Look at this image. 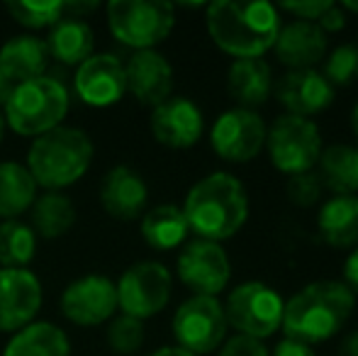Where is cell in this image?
Masks as SVG:
<instances>
[{"label":"cell","mask_w":358,"mask_h":356,"mask_svg":"<svg viewBox=\"0 0 358 356\" xmlns=\"http://www.w3.org/2000/svg\"><path fill=\"white\" fill-rule=\"evenodd\" d=\"M322 76L327 78L331 88H346L358 81V47L354 44H341L331 54L324 57Z\"/></svg>","instance_id":"cell-32"},{"label":"cell","mask_w":358,"mask_h":356,"mask_svg":"<svg viewBox=\"0 0 358 356\" xmlns=\"http://www.w3.org/2000/svg\"><path fill=\"white\" fill-rule=\"evenodd\" d=\"M178 278L190 290H195V295L217 298V293H222L231 278L229 257L224 254L222 244L195 239V242L185 244V249L180 252Z\"/></svg>","instance_id":"cell-12"},{"label":"cell","mask_w":358,"mask_h":356,"mask_svg":"<svg viewBox=\"0 0 358 356\" xmlns=\"http://www.w3.org/2000/svg\"><path fill=\"white\" fill-rule=\"evenodd\" d=\"M315 24H317V27H320L324 34H329V32H341V29L346 27V10L341 8V5L331 3V8L327 10V13L322 15V17L317 20Z\"/></svg>","instance_id":"cell-37"},{"label":"cell","mask_w":358,"mask_h":356,"mask_svg":"<svg viewBox=\"0 0 358 356\" xmlns=\"http://www.w3.org/2000/svg\"><path fill=\"white\" fill-rule=\"evenodd\" d=\"M3 356H71V344L57 325L32 322L10 339Z\"/></svg>","instance_id":"cell-26"},{"label":"cell","mask_w":358,"mask_h":356,"mask_svg":"<svg viewBox=\"0 0 358 356\" xmlns=\"http://www.w3.org/2000/svg\"><path fill=\"white\" fill-rule=\"evenodd\" d=\"M42 308V285L27 269H0V332H20Z\"/></svg>","instance_id":"cell-14"},{"label":"cell","mask_w":358,"mask_h":356,"mask_svg":"<svg viewBox=\"0 0 358 356\" xmlns=\"http://www.w3.org/2000/svg\"><path fill=\"white\" fill-rule=\"evenodd\" d=\"M37 200V183L27 166L17 162L0 164V218L15 220Z\"/></svg>","instance_id":"cell-28"},{"label":"cell","mask_w":358,"mask_h":356,"mask_svg":"<svg viewBox=\"0 0 358 356\" xmlns=\"http://www.w3.org/2000/svg\"><path fill=\"white\" fill-rule=\"evenodd\" d=\"M317 176L322 185L336 195L358 193V147L331 144L322 149L317 162Z\"/></svg>","instance_id":"cell-25"},{"label":"cell","mask_w":358,"mask_h":356,"mask_svg":"<svg viewBox=\"0 0 358 356\" xmlns=\"http://www.w3.org/2000/svg\"><path fill=\"white\" fill-rule=\"evenodd\" d=\"M351 129H354V137H356V147H358V103L351 110Z\"/></svg>","instance_id":"cell-42"},{"label":"cell","mask_w":358,"mask_h":356,"mask_svg":"<svg viewBox=\"0 0 358 356\" xmlns=\"http://www.w3.org/2000/svg\"><path fill=\"white\" fill-rule=\"evenodd\" d=\"M115 288H117V308H122V313L134 320H146L169 305L173 278L164 264L142 262L124 271Z\"/></svg>","instance_id":"cell-10"},{"label":"cell","mask_w":358,"mask_h":356,"mask_svg":"<svg viewBox=\"0 0 358 356\" xmlns=\"http://www.w3.org/2000/svg\"><path fill=\"white\" fill-rule=\"evenodd\" d=\"M336 356H358V329L344 334V339L336 347Z\"/></svg>","instance_id":"cell-40"},{"label":"cell","mask_w":358,"mask_h":356,"mask_svg":"<svg viewBox=\"0 0 358 356\" xmlns=\"http://www.w3.org/2000/svg\"><path fill=\"white\" fill-rule=\"evenodd\" d=\"M180 210L198 239L220 244L244 227L249 220V198L239 178L217 171L188 190Z\"/></svg>","instance_id":"cell-2"},{"label":"cell","mask_w":358,"mask_h":356,"mask_svg":"<svg viewBox=\"0 0 358 356\" xmlns=\"http://www.w3.org/2000/svg\"><path fill=\"white\" fill-rule=\"evenodd\" d=\"M227 90L239 108H259L268 100L273 90L271 66L264 59H234V64L227 71Z\"/></svg>","instance_id":"cell-22"},{"label":"cell","mask_w":358,"mask_h":356,"mask_svg":"<svg viewBox=\"0 0 358 356\" xmlns=\"http://www.w3.org/2000/svg\"><path fill=\"white\" fill-rule=\"evenodd\" d=\"M73 86L85 105L110 108L127 93L124 64L115 54H93L78 66Z\"/></svg>","instance_id":"cell-16"},{"label":"cell","mask_w":358,"mask_h":356,"mask_svg":"<svg viewBox=\"0 0 358 356\" xmlns=\"http://www.w3.org/2000/svg\"><path fill=\"white\" fill-rule=\"evenodd\" d=\"M275 98L287 110V115L307 118L320 115L334 103V88L327 83L317 69H302V71H287L275 83Z\"/></svg>","instance_id":"cell-17"},{"label":"cell","mask_w":358,"mask_h":356,"mask_svg":"<svg viewBox=\"0 0 358 356\" xmlns=\"http://www.w3.org/2000/svg\"><path fill=\"white\" fill-rule=\"evenodd\" d=\"M124 81L127 90L142 105H161L171 98L173 90V69L171 64L154 49L134 52V57L124 66Z\"/></svg>","instance_id":"cell-18"},{"label":"cell","mask_w":358,"mask_h":356,"mask_svg":"<svg viewBox=\"0 0 358 356\" xmlns=\"http://www.w3.org/2000/svg\"><path fill=\"white\" fill-rule=\"evenodd\" d=\"M266 122L256 110L231 108L215 120L210 129V144L224 162L246 164L254 162L266 147Z\"/></svg>","instance_id":"cell-11"},{"label":"cell","mask_w":358,"mask_h":356,"mask_svg":"<svg viewBox=\"0 0 358 356\" xmlns=\"http://www.w3.org/2000/svg\"><path fill=\"white\" fill-rule=\"evenodd\" d=\"M5 88H8V83H5V78L0 76V98H3V95H5Z\"/></svg>","instance_id":"cell-44"},{"label":"cell","mask_w":358,"mask_h":356,"mask_svg":"<svg viewBox=\"0 0 358 356\" xmlns=\"http://www.w3.org/2000/svg\"><path fill=\"white\" fill-rule=\"evenodd\" d=\"M76 222L73 203L62 193H47L32 205V229L44 239L64 237Z\"/></svg>","instance_id":"cell-29"},{"label":"cell","mask_w":358,"mask_h":356,"mask_svg":"<svg viewBox=\"0 0 358 356\" xmlns=\"http://www.w3.org/2000/svg\"><path fill=\"white\" fill-rule=\"evenodd\" d=\"M327 34L315 22H295L280 27L278 37L273 42V54L283 66L290 71L315 69L327 57Z\"/></svg>","instance_id":"cell-19"},{"label":"cell","mask_w":358,"mask_h":356,"mask_svg":"<svg viewBox=\"0 0 358 356\" xmlns=\"http://www.w3.org/2000/svg\"><path fill=\"white\" fill-rule=\"evenodd\" d=\"M205 120L190 98L171 95L151 113V134L159 144L171 149H190L200 142Z\"/></svg>","instance_id":"cell-15"},{"label":"cell","mask_w":358,"mask_h":356,"mask_svg":"<svg viewBox=\"0 0 358 356\" xmlns=\"http://www.w3.org/2000/svg\"><path fill=\"white\" fill-rule=\"evenodd\" d=\"M115 310H117V288L113 280L98 273L73 280L62 295V313L80 327H95L113 318Z\"/></svg>","instance_id":"cell-13"},{"label":"cell","mask_w":358,"mask_h":356,"mask_svg":"<svg viewBox=\"0 0 358 356\" xmlns=\"http://www.w3.org/2000/svg\"><path fill=\"white\" fill-rule=\"evenodd\" d=\"M322 239L336 249L358 247V195H334L317 213Z\"/></svg>","instance_id":"cell-23"},{"label":"cell","mask_w":358,"mask_h":356,"mask_svg":"<svg viewBox=\"0 0 358 356\" xmlns=\"http://www.w3.org/2000/svg\"><path fill=\"white\" fill-rule=\"evenodd\" d=\"M66 5L62 0H49V3H32V0H13L8 3V13L15 17V22L24 24L29 29L54 27L62 20Z\"/></svg>","instance_id":"cell-31"},{"label":"cell","mask_w":358,"mask_h":356,"mask_svg":"<svg viewBox=\"0 0 358 356\" xmlns=\"http://www.w3.org/2000/svg\"><path fill=\"white\" fill-rule=\"evenodd\" d=\"M208 32L234 59H261L280 32V15L271 3L217 0L208 5Z\"/></svg>","instance_id":"cell-1"},{"label":"cell","mask_w":358,"mask_h":356,"mask_svg":"<svg viewBox=\"0 0 358 356\" xmlns=\"http://www.w3.org/2000/svg\"><path fill=\"white\" fill-rule=\"evenodd\" d=\"M110 349L117 354H134L144 344V325L129 315H120L108 329Z\"/></svg>","instance_id":"cell-33"},{"label":"cell","mask_w":358,"mask_h":356,"mask_svg":"<svg viewBox=\"0 0 358 356\" xmlns=\"http://www.w3.org/2000/svg\"><path fill=\"white\" fill-rule=\"evenodd\" d=\"M47 42L32 34H20L0 47V76L5 83H24L42 78L49 64Z\"/></svg>","instance_id":"cell-21"},{"label":"cell","mask_w":358,"mask_h":356,"mask_svg":"<svg viewBox=\"0 0 358 356\" xmlns=\"http://www.w3.org/2000/svg\"><path fill=\"white\" fill-rule=\"evenodd\" d=\"M0 139H3V120H0Z\"/></svg>","instance_id":"cell-45"},{"label":"cell","mask_w":358,"mask_h":356,"mask_svg":"<svg viewBox=\"0 0 358 356\" xmlns=\"http://www.w3.org/2000/svg\"><path fill=\"white\" fill-rule=\"evenodd\" d=\"M341 283H344L354 295H358V247L349 254V257H346V262H344V280H341Z\"/></svg>","instance_id":"cell-39"},{"label":"cell","mask_w":358,"mask_h":356,"mask_svg":"<svg viewBox=\"0 0 358 356\" xmlns=\"http://www.w3.org/2000/svg\"><path fill=\"white\" fill-rule=\"evenodd\" d=\"M108 24L120 44L146 52L171 34L176 13L164 0H113L108 5Z\"/></svg>","instance_id":"cell-6"},{"label":"cell","mask_w":358,"mask_h":356,"mask_svg":"<svg viewBox=\"0 0 358 356\" xmlns=\"http://www.w3.org/2000/svg\"><path fill=\"white\" fill-rule=\"evenodd\" d=\"M69 113V90L57 78H34L17 83L5 98V118L13 132L22 137H42L62 127Z\"/></svg>","instance_id":"cell-5"},{"label":"cell","mask_w":358,"mask_h":356,"mask_svg":"<svg viewBox=\"0 0 358 356\" xmlns=\"http://www.w3.org/2000/svg\"><path fill=\"white\" fill-rule=\"evenodd\" d=\"M93 29L78 17H62L52 27L47 39L49 57L66 64V66H80L85 59L93 57Z\"/></svg>","instance_id":"cell-24"},{"label":"cell","mask_w":358,"mask_h":356,"mask_svg":"<svg viewBox=\"0 0 358 356\" xmlns=\"http://www.w3.org/2000/svg\"><path fill=\"white\" fill-rule=\"evenodd\" d=\"M322 180L317 176V171H305V173H295V176H287L285 183V193L290 198L292 205L297 208H310L320 200L322 195Z\"/></svg>","instance_id":"cell-34"},{"label":"cell","mask_w":358,"mask_h":356,"mask_svg":"<svg viewBox=\"0 0 358 356\" xmlns=\"http://www.w3.org/2000/svg\"><path fill=\"white\" fill-rule=\"evenodd\" d=\"M173 337L180 349L200 356L210 354L224 342V305L210 295H193L173 315Z\"/></svg>","instance_id":"cell-9"},{"label":"cell","mask_w":358,"mask_h":356,"mask_svg":"<svg viewBox=\"0 0 358 356\" xmlns=\"http://www.w3.org/2000/svg\"><path fill=\"white\" fill-rule=\"evenodd\" d=\"M149 188L139 171L129 166H115L100 185V203L115 220H134L144 213Z\"/></svg>","instance_id":"cell-20"},{"label":"cell","mask_w":358,"mask_h":356,"mask_svg":"<svg viewBox=\"0 0 358 356\" xmlns=\"http://www.w3.org/2000/svg\"><path fill=\"white\" fill-rule=\"evenodd\" d=\"M151 356H195V354L185 352V349H180V347H164V349H159V352H154Z\"/></svg>","instance_id":"cell-41"},{"label":"cell","mask_w":358,"mask_h":356,"mask_svg":"<svg viewBox=\"0 0 358 356\" xmlns=\"http://www.w3.org/2000/svg\"><path fill=\"white\" fill-rule=\"evenodd\" d=\"M37 252V234L20 220L0 225V264L3 269H24Z\"/></svg>","instance_id":"cell-30"},{"label":"cell","mask_w":358,"mask_h":356,"mask_svg":"<svg viewBox=\"0 0 358 356\" xmlns=\"http://www.w3.org/2000/svg\"><path fill=\"white\" fill-rule=\"evenodd\" d=\"M356 308V295L341 280H315L300 288L283 308L287 339L305 344L327 342L336 337Z\"/></svg>","instance_id":"cell-3"},{"label":"cell","mask_w":358,"mask_h":356,"mask_svg":"<svg viewBox=\"0 0 358 356\" xmlns=\"http://www.w3.org/2000/svg\"><path fill=\"white\" fill-rule=\"evenodd\" d=\"M341 8L349 10V13H358V3H356V0H344V3H341Z\"/></svg>","instance_id":"cell-43"},{"label":"cell","mask_w":358,"mask_h":356,"mask_svg":"<svg viewBox=\"0 0 358 356\" xmlns=\"http://www.w3.org/2000/svg\"><path fill=\"white\" fill-rule=\"evenodd\" d=\"M331 8V0H310V3H283L280 10L287 15H295L302 22H317L327 10Z\"/></svg>","instance_id":"cell-36"},{"label":"cell","mask_w":358,"mask_h":356,"mask_svg":"<svg viewBox=\"0 0 358 356\" xmlns=\"http://www.w3.org/2000/svg\"><path fill=\"white\" fill-rule=\"evenodd\" d=\"M273 356H317L312 352L310 344L305 342H297V339H283L278 347L273 349Z\"/></svg>","instance_id":"cell-38"},{"label":"cell","mask_w":358,"mask_h":356,"mask_svg":"<svg viewBox=\"0 0 358 356\" xmlns=\"http://www.w3.org/2000/svg\"><path fill=\"white\" fill-rule=\"evenodd\" d=\"M93 162V142L76 127H57L32 142L27 154V171L37 188L59 193L85 176Z\"/></svg>","instance_id":"cell-4"},{"label":"cell","mask_w":358,"mask_h":356,"mask_svg":"<svg viewBox=\"0 0 358 356\" xmlns=\"http://www.w3.org/2000/svg\"><path fill=\"white\" fill-rule=\"evenodd\" d=\"M190 227L183 210L176 205H159L142 218V237L151 249L169 252L185 242Z\"/></svg>","instance_id":"cell-27"},{"label":"cell","mask_w":358,"mask_h":356,"mask_svg":"<svg viewBox=\"0 0 358 356\" xmlns=\"http://www.w3.org/2000/svg\"><path fill=\"white\" fill-rule=\"evenodd\" d=\"M283 308L285 303L278 290L259 280H249V283L236 285L229 293L224 318L227 325H231L239 334L264 342L280 329Z\"/></svg>","instance_id":"cell-7"},{"label":"cell","mask_w":358,"mask_h":356,"mask_svg":"<svg viewBox=\"0 0 358 356\" xmlns=\"http://www.w3.org/2000/svg\"><path fill=\"white\" fill-rule=\"evenodd\" d=\"M220 356H268V349H266L264 342H259V339L236 334V337L227 339Z\"/></svg>","instance_id":"cell-35"},{"label":"cell","mask_w":358,"mask_h":356,"mask_svg":"<svg viewBox=\"0 0 358 356\" xmlns=\"http://www.w3.org/2000/svg\"><path fill=\"white\" fill-rule=\"evenodd\" d=\"M266 147L273 166L285 176L315 171L322 154V134L312 120L280 115L266 134Z\"/></svg>","instance_id":"cell-8"}]
</instances>
